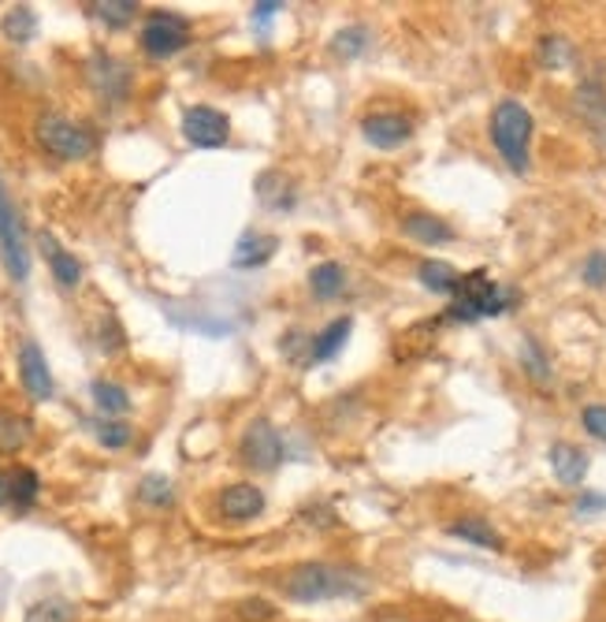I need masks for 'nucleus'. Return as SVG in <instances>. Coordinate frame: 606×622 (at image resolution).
Segmentation results:
<instances>
[{
  "mask_svg": "<svg viewBox=\"0 0 606 622\" xmlns=\"http://www.w3.org/2000/svg\"><path fill=\"white\" fill-rule=\"evenodd\" d=\"M0 261H4L8 277L15 283H23L30 277V250H27V236H23V220L8 198L4 183H0Z\"/></svg>",
  "mask_w": 606,
  "mask_h": 622,
  "instance_id": "423d86ee",
  "label": "nucleus"
},
{
  "mask_svg": "<svg viewBox=\"0 0 606 622\" xmlns=\"http://www.w3.org/2000/svg\"><path fill=\"white\" fill-rule=\"evenodd\" d=\"M599 507H606V496H584L577 504V511L588 515V511H599Z\"/></svg>",
  "mask_w": 606,
  "mask_h": 622,
  "instance_id": "e433bc0d",
  "label": "nucleus"
},
{
  "mask_svg": "<svg viewBox=\"0 0 606 622\" xmlns=\"http://www.w3.org/2000/svg\"><path fill=\"white\" fill-rule=\"evenodd\" d=\"M41 253H45V261H49V269H53V277H56L60 288H67V291L79 288V283H82V265H79V258L60 247V242L49 236V231L41 236Z\"/></svg>",
  "mask_w": 606,
  "mask_h": 622,
  "instance_id": "f3484780",
  "label": "nucleus"
},
{
  "mask_svg": "<svg viewBox=\"0 0 606 622\" xmlns=\"http://www.w3.org/2000/svg\"><path fill=\"white\" fill-rule=\"evenodd\" d=\"M280 589L294 604H327V600H362L368 593V578L362 570L310 559V563H297L280 581Z\"/></svg>",
  "mask_w": 606,
  "mask_h": 622,
  "instance_id": "f257e3e1",
  "label": "nucleus"
},
{
  "mask_svg": "<svg viewBox=\"0 0 606 622\" xmlns=\"http://www.w3.org/2000/svg\"><path fill=\"white\" fill-rule=\"evenodd\" d=\"M239 619L242 622H272L275 619V608L269 604V600H261V597H250V600H239Z\"/></svg>",
  "mask_w": 606,
  "mask_h": 622,
  "instance_id": "473e14b6",
  "label": "nucleus"
},
{
  "mask_svg": "<svg viewBox=\"0 0 606 622\" xmlns=\"http://www.w3.org/2000/svg\"><path fill=\"white\" fill-rule=\"evenodd\" d=\"M351 329H354V318H335L327 329H321L310 340V354H305V362L324 365V362L338 359V351H343L346 340H351Z\"/></svg>",
  "mask_w": 606,
  "mask_h": 622,
  "instance_id": "ddd939ff",
  "label": "nucleus"
},
{
  "mask_svg": "<svg viewBox=\"0 0 606 622\" xmlns=\"http://www.w3.org/2000/svg\"><path fill=\"white\" fill-rule=\"evenodd\" d=\"M581 277L588 288H606V250H592L588 258H584Z\"/></svg>",
  "mask_w": 606,
  "mask_h": 622,
  "instance_id": "72a5a7b5",
  "label": "nucleus"
},
{
  "mask_svg": "<svg viewBox=\"0 0 606 622\" xmlns=\"http://www.w3.org/2000/svg\"><path fill=\"white\" fill-rule=\"evenodd\" d=\"M513 302H518V291H513V288H502V283L491 280L484 269L461 272L458 291L450 294L447 321L472 324V321H484V318H499V313L513 310Z\"/></svg>",
  "mask_w": 606,
  "mask_h": 622,
  "instance_id": "f03ea898",
  "label": "nucleus"
},
{
  "mask_svg": "<svg viewBox=\"0 0 606 622\" xmlns=\"http://www.w3.org/2000/svg\"><path fill=\"white\" fill-rule=\"evenodd\" d=\"M275 247H280V239L275 236H264V231H245L239 239V247L231 253V265L234 269H261L264 261H272Z\"/></svg>",
  "mask_w": 606,
  "mask_h": 622,
  "instance_id": "a211bd4d",
  "label": "nucleus"
},
{
  "mask_svg": "<svg viewBox=\"0 0 606 622\" xmlns=\"http://www.w3.org/2000/svg\"><path fill=\"white\" fill-rule=\"evenodd\" d=\"M588 466H592L588 455H584L577 444H554L551 447V470L562 485L581 488L584 477H588Z\"/></svg>",
  "mask_w": 606,
  "mask_h": 622,
  "instance_id": "2eb2a0df",
  "label": "nucleus"
},
{
  "mask_svg": "<svg viewBox=\"0 0 606 622\" xmlns=\"http://www.w3.org/2000/svg\"><path fill=\"white\" fill-rule=\"evenodd\" d=\"M362 135L376 149H398L403 142L414 138V120L403 112H373L362 120Z\"/></svg>",
  "mask_w": 606,
  "mask_h": 622,
  "instance_id": "9b49d317",
  "label": "nucleus"
},
{
  "mask_svg": "<svg viewBox=\"0 0 606 622\" xmlns=\"http://www.w3.org/2000/svg\"><path fill=\"white\" fill-rule=\"evenodd\" d=\"M41 496V477L30 470V466H15L8 474V504L19 507V511H30Z\"/></svg>",
  "mask_w": 606,
  "mask_h": 622,
  "instance_id": "aec40b11",
  "label": "nucleus"
},
{
  "mask_svg": "<svg viewBox=\"0 0 606 622\" xmlns=\"http://www.w3.org/2000/svg\"><path fill=\"white\" fill-rule=\"evenodd\" d=\"M0 30H4V38L8 42H15V45H27L30 38L38 34V15L30 12V8H12V12L4 15V23H0Z\"/></svg>",
  "mask_w": 606,
  "mask_h": 622,
  "instance_id": "a878e982",
  "label": "nucleus"
},
{
  "mask_svg": "<svg viewBox=\"0 0 606 622\" xmlns=\"http://www.w3.org/2000/svg\"><path fill=\"white\" fill-rule=\"evenodd\" d=\"M23 622H79V611L64 597H49V600H38V604L27 611Z\"/></svg>",
  "mask_w": 606,
  "mask_h": 622,
  "instance_id": "393cba45",
  "label": "nucleus"
},
{
  "mask_svg": "<svg viewBox=\"0 0 606 622\" xmlns=\"http://www.w3.org/2000/svg\"><path fill=\"white\" fill-rule=\"evenodd\" d=\"M581 422H584V433H588V436H595V440H603V444H606V406H603V403L584 406Z\"/></svg>",
  "mask_w": 606,
  "mask_h": 622,
  "instance_id": "f704fd0d",
  "label": "nucleus"
},
{
  "mask_svg": "<svg viewBox=\"0 0 606 622\" xmlns=\"http://www.w3.org/2000/svg\"><path fill=\"white\" fill-rule=\"evenodd\" d=\"M182 138L198 149H216L231 138V120L212 105H194L182 112Z\"/></svg>",
  "mask_w": 606,
  "mask_h": 622,
  "instance_id": "6e6552de",
  "label": "nucleus"
},
{
  "mask_svg": "<svg viewBox=\"0 0 606 622\" xmlns=\"http://www.w3.org/2000/svg\"><path fill=\"white\" fill-rule=\"evenodd\" d=\"M417 277H420V283H425L431 294H447V299L458 291V283H461V272L454 269V265H450V261H436V258L420 261Z\"/></svg>",
  "mask_w": 606,
  "mask_h": 622,
  "instance_id": "6ab92c4d",
  "label": "nucleus"
},
{
  "mask_svg": "<svg viewBox=\"0 0 606 622\" xmlns=\"http://www.w3.org/2000/svg\"><path fill=\"white\" fill-rule=\"evenodd\" d=\"M450 537H458V540H466V545L472 548H484V552H502V537H499V529L488 522V518H480V515H466V518H458V522H450L447 529Z\"/></svg>",
  "mask_w": 606,
  "mask_h": 622,
  "instance_id": "dca6fc26",
  "label": "nucleus"
},
{
  "mask_svg": "<svg viewBox=\"0 0 606 622\" xmlns=\"http://www.w3.org/2000/svg\"><path fill=\"white\" fill-rule=\"evenodd\" d=\"M4 504H8V474L0 470V507H4Z\"/></svg>",
  "mask_w": 606,
  "mask_h": 622,
  "instance_id": "4c0bfd02",
  "label": "nucleus"
},
{
  "mask_svg": "<svg viewBox=\"0 0 606 622\" xmlns=\"http://www.w3.org/2000/svg\"><path fill=\"white\" fill-rule=\"evenodd\" d=\"M19 381H23L27 395H30L34 403L53 400V392H56L53 373H49L45 351H41L34 340H23V343H19Z\"/></svg>",
  "mask_w": 606,
  "mask_h": 622,
  "instance_id": "9d476101",
  "label": "nucleus"
},
{
  "mask_svg": "<svg viewBox=\"0 0 606 622\" xmlns=\"http://www.w3.org/2000/svg\"><path fill=\"white\" fill-rule=\"evenodd\" d=\"M138 499L146 507H171L176 504V485L168 481V477H160V474H149V477H142V485H138Z\"/></svg>",
  "mask_w": 606,
  "mask_h": 622,
  "instance_id": "bb28decb",
  "label": "nucleus"
},
{
  "mask_svg": "<svg viewBox=\"0 0 606 622\" xmlns=\"http://www.w3.org/2000/svg\"><path fill=\"white\" fill-rule=\"evenodd\" d=\"M90 12H94L105 27L123 30L138 15V0H97V4H90Z\"/></svg>",
  "mask_w": 606,
  "mask_h": 622,
  "instance_id": "5701e85b",
  "label": "nucleus"
},
{
  "mask_svg": "<svg viewBox=\"0 0 606 622\" xmlns=\"http://www.w3.org/2000/svg\"><path fill=\"white\" fill-rule=\"evenodd\" d=\"M94 403H97V411L101 414H127L130 411V395H127V387L116 384V381H94Z\"/></svg>",
  "mask_w": 606,
  "mask_h": 622,
  "instance_id": "b1692460",
  "label": "nucleus"
},
{
  "mask_svg": "<svg viewBox=\"0 0 606 622\" xmlns=\"http://www.w3.org/2000/svg\"><path fill=\"white\" fill-rule=\"evenodd\" d=\"M521 365H525V373L532 376L536 384H551V362H547V354H543V346L532 340L521 343Z\"/></svg>",
  "mask_w": 606,
  "mask_h": 622,
  "instance_id": "c85d7f7f",
  "label": "nucleus"
},
{
  "mask_svg": "<svg viewBox=\"0 0 606 622\" xmlns=\"http://www.w3.org/2000/svg\"><path fill=\"white\" fill-rule=\"evenodd\" d=\"M86 79H90V86H94V94L101 101H108V105H119V101H127L130 94V68L108 53L90 56Z\"/></svg>",
  "mask_w": 606,
  "mask_h": 622,
  "instance_id": "1a4fd4ad",
  "label": "nucleus"
},
{
  "mask_svg": "<svg viewBox=\"0 0 606 622\" xmlns=\"http://www.w3.org/2000/svg\"><path fill=\"white\" fill-rule=\"evenodd\" d=\"M30 444V422L15 411H0V455H15Z\"/></svg>",
  "mask_w": 606,
  "mask_h": 622,
  "instance_id": "4be33fe9",
  "label": "nucleus"
},
{
  "mask_svg": "<svg viewBox=\"0 0 606 622\" xmlns=\"http://www.w3.org/2000/svg\"><path fill=\"white\" fill-rule=\"evenodd\" d=\"M368 49V30L365 27H346V30H338L335 34V42H332V53L338 60H354V56H362Z\"/></svg>",
  "mask_w": 606,
  "mask_h": 622,
  "instance_id": "c756f323",
  "label": "nucleus"
},
{
  "mask_svg": "<svg viewBox=\"0 0 606 622\" xmlns=\"http://www.w3.org/2000/svg\"><path fill=\"white\" fill-rule=\"evenodd\" d=\"M343 288H346V269L338 261H324V265H316V269L310 272V291L321 302L338 299V294H343Z\"/></svg>",
  "mask_w": 606,
  "mask_h": 622,
  "instance_id": "412c9836",
  "label": "nucleus"
},
{
  "mask_svg": "<svg viewBox=\"0 0 606 622\" xmlns=\"http://www.w3.org/2000/svg\"><path fill=\"white\" fill-rule=\"evenodd\" d=\"M280 0H261V4H253V23L257 27H269L275 15H280Z\"/></svg>",
  "mask_w": 606,
  "mask_h": 622,
  "instance_id": "c9c22d12",
  "label": "nucleus"
},
{
  "mask_svg": "<svg viewBox=\"0 0 606 622\" xmlns=\"http://www.w3.org/2000/svg\"><path fill=\"white\" fill-rule=\"evenodd\" d=\"M403 231L420 247H443V242L454 239V228L443 217H436V212H406Z\"/></svg>",
  "mask_w": 606,
  "mask_h": 622,
  "instance_id": "4468645a",
  "label": "nucleus"
},
{
  "mask_svg": "<svg viewBox=\"0 0 606 622\" xmlns=\"http://www.w3.org/2000/svg\"><path fill=\"white\" fill-rule=\"evenodd\" d=\"M220 515L228 522H253L264 515V493L250 481H234L220 493Z\"/></svg>",
  "mask_w": 606,
  "mask_h": 622,
  "instance_id": "f8f14e48",
  "label": "nucleus"
},
{
  "mask_svg": "<svg viewBox=\"0 0 606 622\" xmlns=\"http://www.w3.org/2000/svg\"><path fill=\"white\" fill-rule=\"evenodd\" d=\"M257 194H261V201L272 209H291L294 206V194L286 190V179H280V187H272V172H264V176L257 179Z\"/></svg>",
  "mask_w": 606,
  "mask_h": 622,
  "instance_id": "7c9ffc66",
  "label": "nucleus"
},
{
  "mask_svg": "<svg viewBox=\"0 0 606 622\" xmlns=\"http://www.w3.org/2000/svg\"><path fill=\"white\" fill-rule=\"evenodd\" d=\"M94 433H97V440H101V447H112V452H116V447H127L130 444V425H123V422H101V425H94Z\"/></svg>",
  "mask_w": 606,
  "mask_h": 622,
  "instance_id": "2f4dec72",
  "label": "nucleus"
},
{
  "mask_svg": "<svg viewBox=\"0 0 606 622\" xmlns=\"http://www.w3.org/2000/svg\"><path fill=\"white\" fill-rule=\"evenodd\" d=\"M532 112L521 105V101H499L495 108H491V120H488V135H491V146L499 149V157L506 160L510 172H518V176H525L529 172V149H532Z\"/></svg>",
  "mask_w": 606,
  "mask_h": 622,
  "instance_id": "7ed1b4c3",
  "label": "nucleus"
},
{
  "mask_svg": "<svg viewBox=\"0 0 606 622\" xmlns=\"http://www.w3.org/2000/svg\"><path fill=\"white\" fill-rule=\"evenodd\" d=\"M540 64L547 71H562L573 64V45L562 34H547L540 42Z\"/></svg>",
  "mask_w": 606,
  "mask_h": 622,
  "instance_id": "cd10ccee",
  "label": "nucleus"
},
{
  "mask_svg": "<svg viewBox=\"0 0 606 622\" xmlns=\"http://www.w3.org/2000/svg\"><path fill=\"white\" fill-rule=\"evenodd\" d=\"M239 458L257 474H272L283 463V440L275 425L264 422V417H253L239 440Z\"/></svg>",
  "mask_w": 606,
  "mask_h": 622,
  "instance_id": "0eeeda50",
  "label": "nucleus"
},
{
  "mask_svg": "<svg viewBox=\"0 0 606 622\" xmlns=\"http://www.w3.org/2000/svg\"><path fill=\"white\" fill-rule=\"evenodd\" d=\"M142 53L153 60L176 56L179 49L190 45V19H182L179 12H149L142 23Z\"/></svg>",
  "mask_w": 606,
  "mask_h": 622,
  "instance_id": "39448f33",
  "label": "nucleus"
},
{
  "mask_svg": "<svg viewBox=\"0 0 606 622\" xmlns=\"http://www.w3.org/2000/svg\"><path fill=\"white\" fill-rule=\"evenodd\" d=\"M34 135L41 142V149L53 153L60 160H86V157H94V149H97L94 131L75 124V120H67V116H60V112L38 116Z\"/></svg>",
  "mask_w": 606,
  "mask_h": 622,
  "instance_id": "20e7f679",
  "label": "nucleus"
}]
</instances>
